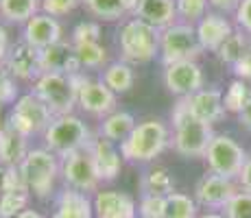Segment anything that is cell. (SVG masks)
Returning <instances> with one entry per match:
<instances>
[{
    "mask_svg": "<svg viewBox=\"0 0 251 218\" xmlns=\"http://www.w3.org/2000/svg\"><path fill=\"white\" fill-rule=\"evenodd\" d=\"M52 118H55L52 111L31 92V94H24L16 100V105H13L4 127L16 131L18 135H22V138L28 140L37 133H46V129H48V124L52 122Z\"/></svg>",
    "mask_w": 251,
    "mask_h": 218,
    "instance_id": "cell-7",
    "label": "cell"
},
{
    "mask_svg": "<svg viewBox=\"0 0 251 218\" xmlns=\"http://www.w3.org/2000/svg\"><path fill=\"white\" fill-rule=\"evenodd\" d=\"M4 68L11 72L13 79L20 81H33L35 83L44 72H42L40 64V50L33 46H28L26 42H18L9 48L7 59H4Z\"/></svg>",
    "mask_w": 251,
    "mask_h": 218,
    "instance_id": "cell-13",
    "label": "cell"
},
{
    "mask_svg": "<svg viewBox=\"0 0 251 218\" xmlns=\"http://www.w3.org/2000/svg\"><path fill=\"white\" fill-rule=\"evenodd\" d=\"M251 44L247 42V35H245V31H234L227 40L223 42V46L219 48V59L223 61V64H229V66H236L240 59H243V55L249 50Z\"/></svg>",
    "mask_w": 251,
    "mask_h": 218,
    "instance_id": "cell-29",
    "label": "cell"
},
{
    "mask_svg": "<svg viewBox=\"0 0 251 218\" xmlns=\"http://www.w3.org/2000/svg\"><path fill=\"white\" fill-rule=\"evenodd\" d=\"M164 85L171 94L192 96L203 90V72L197 61H179V64L164 66Z\"/></svg>",
    "mask_w": 251,
    "mask_h": 218,
    "instance_id": "cell-11",
    "label": "cell"
},
{
    "mask_svg": "<svg viewBox=\"0 0 251 218\" xmlns=\"http://www.w3.org/2000/svg\"><path fill=\"white\" fill-rule=\"evenodd\" d=\"M138 218H166V198L142 194L138 203Z\"/></svg>",
    "mask_w": 251,
    "mask_h": 218,
    "instance_id": "cell-35",
    "label": "cell"
},
{
    "mask_svg": "<svg viewBox=\"0 0 251 218\" xmlns=\"http://www.w3.org/2000/svg\"><path fill=\"white\" fill-rule=\"evenodd\" d=\"M79 4H83V0H42V11L52 18H59L68 16Z\"/></svg>",
    "mask_w": 251,
    "mask_h": 218,
    "instance_id": "cell-39",
    "label": "cell"
},
{
    "mask_svg": "<svg viewBox=\"0 0 251 218\" xmlns=\"http://www.w3.org/2000/svg\"><path fill=\"white\" fill-rule=\"evenodd\" d=\"M234 72L238 74V79H243V81L251 79V46H249V50L243 55V59L234 66Z\"/></svg>",
    "mask_w": 251,
    "mask_h": 218,
    "instance_id": "cell-42",
    "label": "cell"
},
{
    "mask_svg": "<svg viewBox=\"0 0 251 218\" xmlns=\"http://www.w3.org/2000/svg\"><path fill=\"white\" fill-rule=\"evenodd\" d=\"M118 98L103 81H92L88 79L79 90V107L90 116H99V118H107L109 114L116 111Z\"/></svg>",
    "mask_w": 251,
    "mask_h": 218,
    "instance_id": "cell-14",
    "label": "cell"
},
{
    "mask_svg": "<svg viewBox=\"0 0 251 218\" xmlns=\"http://www.w3.org/2000/svg\"><path fill=\"white\" fill-rule=\"evenodd\" d=\"M100 37V24L99 22H81L72 31V44H88V42H99Z\"/></svg>",
    "mask_w": 251,
    "mask_h": 218,
    "instance_id": "cell-38",
    "label": "cell"
},
{
    "mask_svg": "<svg viewBox=\"0 0 251 218\" xmlns=\"http://www.w3.org/2000/svg\"><path fill=\"white\" fill-rule=\"evenodd\" d=\"M0 218H2V216H0Z\"/></svg>",
    "mask_w": 251,
    "mask_h": 218,
    "instance_id": "cell-52",
    "label": "cell"
},
{
    "mask_svg": "<svg viewBox=\"0 0 251 218\" xmlns=\"http://www.w3.org/2000/svg\"><path fill=\"white\" fill-rule=\"evenodd\" d=\"M20 170L24 174L28 192L44 201L50 196L57 177L61 174V162L48 148H31L20 164Z\"/></svg>",
    "mask_w": 251,
    "mask_h": 218,
    "instance_id": "cell-6",
    "label": "cell"
},
{
    "mask_svg": "<svg viewBox=\"0 0 251 218\" xmlns=\"http://www.w3.org/2000/svg\"><path fill=\"white\" fill-rule=\"evenodd\" d=\"M16 218H44L40 214V212L37 210H33V207H28V210H24V212H20V214H18Z\"/></svg>",
    "mask_w": 251,
    "mask_h": 218,
    "instance_id": "cell-47",
    "label": "cell"
},
{
    "mask_svg": "<svg viewBox=\"0 0 251 218\" xmlns=\"http://www.w3.org/2000/svg\"><path fill=\"white\" fill-rule=\"evenodd\" d=\"M61 24L57 18L48 16V13H37L35 18H31L22 28V42H26L28 46L37 48V50H44V48L52 46V44H59L61 37Z\"/></svg>",
    "mask_w": 251,
    "mask_h": 218,
    "instance_id": "cell-16",
    "label": "cell"
},
{
    "mask_svg": "<svg viewBox=\"0 0 251 218\" xmlns=\"http://www.w3.org/2000/svg\"><path fill=\"white\" fill-rule=\"evenodd\" d=\"M166 218H197V201L181 192L166 196Z\"/></svg>",
    "mask_w": 251,
    "mask_h": 218,
    "instance_id": "cell-33",
    "label": "cell"
},
{
    "mask_svg": "<svg viewBox=\"0 0 251 218\" xmlns=\"http://www.w3.org/2000/svg\"><path fill=\"white\" fill-rule=\"evenodd\" d=\"M133 129H136V118H133L129 111H118L116 109L114 114H109L107 118L100 120L99 133H100V138L109 140V142L123 144L125 140L131 135Z\"/></svg>",
    "mask_w": 251,
    "mask_h": 218,
    "instance_id": "cell-24",
    "label": "cell"
},
{
    "mask_svg": "<svg viewBox=\"0 0 251 218\" xmlns=\"http://www.w3.org/2000/svg\"><path fill=\"white\" fill-rule=\"evenodd\" d=\"M61 162V179L64 183L70 188V190L83 192V194H90V192H99L100 179L99 172H96L94 166V155H92V148H81V151H75L66 157H59Z\"/></svg>",
    "mask_w": 251,
    "mask_h": 218,
    "instance_id": "cell-10",
    "label": "cell"
},
{
    "mask_svg": "<svg viewBox=\"0 0 251 218\" xmlns=\"http://www.w3.org/2000/svg\"><path fill=\"white\" fill-rule=\"evenodd\" d=\"M238 122H240V127H243V129L251 131V103L238 114Z\"/></svg>",
    "mask_w": 251,
    "mask_h": 218,
    "instance_id": "cell-46",
    "label": "cell"
},
{
    "mask_svg": "<svg viewBox=\"0 0 251 218\" xmlns=\"http://www.w3.org/2000/svg\"><path fill=\"white\" fill-rule=\"evenodd\" d=\"M2 188H4V168L0 166V194H2Z\"/></svg>",
    "mask_w": 251,
    "mask_h": 218,
    "instance_id": "cell-50",
    "label": "cell"
},
{
    "mask_svg": "<svg viewBox=\"0 0 251 218\" xmlns=\"http://www.w3.org/2000/svg\"><path fill=\"white\" fill-rule=\"evenodd\" d=\"M50 218H94L92 198L88 194H83V192L66 188V190L57 196L55 214Z\"/></svg>",
    "mask_w": 251,
    "mask_h": 218,
    "instance_id": "cell-22",
    "label": "cell"
},
{
    "mask_svg": "<svg viewBox=\"0 0 251 218\" xmlns=\"http://www.w3.org/2000/svg\"><path fill=\"white\" fill-rule=\"evenodd\" d=\"M240 2L243 0H210V4L214 9H219V11H234V13L240 7Z\"/></svg>",
    "mask_w": 251,
    "mask_h": 218,
    "instance_id": "cell-43",
    "label": "cell"
},
{
    "mask_svg": "<svg viewBox=\"0 0 251 218\" xmlns=\"http://www.w3.org/2000/svg\"><path fill=\"white\" fill-rule=\"evenodd\" d=\"M40 64H42V72H59V74H76V72H81V64L75 55V46L64 40L40 50Z\"/></svg>",
    "mask_w": 251,
    "mask_h": 218,
    "instance_id": "cell-17",
    "label": "cell"
},
{
    "mask_svg": "<svg viewBox=\"0 0 251 218\" xmlns=\"http://www.w3.org/2000/svg\"><path fill=\"white\" fill-rule=\"evenodd\" d=\"M133 18L151 24L157 31H164L179 20L175 0H140L136 11H133Z\"/></svg>",
    "mask_w": 251,
    "mask_h": 218,
    "instance_id": "cell-19",
    "label": "cell"
},
{
    "mask_svg": "<svg viewBox=\"0 0 251 218\" xmlns=\"http://www.w3.org/2000/svg\"><path fill=\"white\" fill-rule=\"evenodd\" d=\"M9 37H7V28L0 24V64H4L7 59V52H9Z\"/></svg>",
    "mask_w": 251,
    "mask_h": 218,
    "instance_id": "cell-45",
    "label": "cell"
},
{
    "mask_svg": "<svg viewBox=\"0 0 251 218\" xmlns=\"http://www.w3.org/2000/svg\"><path fill=\"white\" fill-rule=\"evenodd\" d=\"M75 46V44H72ZM75 55L79 59L81 68H103L107 61V50L100 42H88V44H76Z\"/></svg>",
    "mask_w": 251,
    "mask_h": 218,
    "instance_id": "cell-32",
    "label": "cell"
},
{
    "mask_svg": "<svg viewBox=\"0 0 251 218\" xmlns=\"http://www.w3.org/2000/svg\"><path fill=\"white\" fill-rule=\"evenodd\" d=\"M247 159L249 157L245 153V148L236 140H231L229 135H214L205 153V162L210 172L227 179H238Z\"/></svg>",
    "mask_w": 251,
    "mask_h": 218,
    "instance_id": "cell-9",
    "label": "cell"
},
{
    "mask_svg": "<svg viewBox=\"0 0 251 218\" xmlns=\"http://www.w3.org/2000/svg\"><path fill=\"white\" fill-rule=\"evenodd\" d=\"M0 129H4V124H2V114H0Z\"/></svg>",
    "mask_w": 251,
    "mask_h": 218,
    "instance_id": "cell-51",
    "label": "cell"
},
{
    "mask_svg": "<svg viewBox=\"0 0 251 218\" xmlns=\"http://www.w3.org/2000/svg\"><path fill=\"white\" fill-rule=\"evenodd\" d=\"M100 81L118 96L133 87V83H136V72H133V68L127 61H114V64L105 66Z\"/></svg>",
    "mask_w": 251,
    "mask_h": 218,
    "instance_id": "cell-25",
    "label": "cell"
},
{
    "mask_svg": "<svg viewBox=\"0 0 251 218\" xmlns=\"http://www.w3.org/2000/svg\"><path fill=\"white\" fill-rule=\"evenodd\" d=\"M168 142H171V129L166 127V122L151 118L136 124L131 135L120 144V155L131 164H147L160 157Z\"/></svg>",
    "mask_w": 251,
    "mask_h": 218,
    "instance_id": "cell-3",
    "label": "cell"
},
{
    "mask_svg": "<svg viewBox=\"0 0 251 218\" xmlns=\"http://www.w3.org/2000/svg\"><path fill=\"white\" fill-rule=\"evenodd\" d=\"M195 28H197V37H199L201 48L203 50H214V52L234 33L229 20L225 16H221V13H207Z\"/></svg>",
    "mask_w": 251,
    "mask_h": 218,
    "instance_id": "cell-20",
    "label": "cell"
},
{
    "mask_svg": "<svg viewBox=\"0 0 251 218\" xmlns=\"http://www.w3.org/2000/svg\"><path fill=\"white\" fill-rule=\"evenodd\" d=\"M118 46L123 52V61L147 64V61L155 59V55L160 52V31L138 18H131L120 28Z\"/></svg>",
    "mask_w": 251,
    "mask_h": 218,
    "instance_id": "cell-5",
    "label": "cell"
},
{
    "mask_svg": "<svg viewBox=\"0 0 251 218\" xmlns=\"http://www.w3.org/2000/svg\"><path fill=\"white\" fill-rule=\"evenodd\" d=\"M88 81L83 72L76 74H59V72H44L33 83V94L52 111V116H68L75 105H79V90Z\"/></svg>",
    "mask_w": 251,
    "mask_h": 218,
    "instance_id": "cell-2",
    "label": "cell"
},
{
    "mask_svg": "<svg viewBox=\"0 0 251 218\" xmlns=\"http://www.w3.org/2000/svg\"><path fill=\"white\" fill-rule=\"evenodd\" d=\"M173 120V148L175 153H179L181 157H205L207 146H210L214 131L212 124L199 120L190 111V103L188 96L177 100V105L173 107L171 114Z\"/></svg>",
    "mask_w": 251,
    "mask_h": 218,
    "instance_id": "cell-1",
    "label": "cell"
},
{
    "mask_svg": "<svg viewBox=\"0 0 251 218\" xmlns=\"http://www.w3.org/2000/svg\"><path fill=\"white\" fill-rule=\"evenodd\" d=\"M90 148H92V155H94V166H96V172H99L100 183L114 181L120 174V168H123L120 148H116V144L105 138H96Z\"/></svg>",
    "mask_w": 251,
    "mask_h": 218,
    "instance_id": "cell-18",
    "label": "cell"
},
{
    "mask_svg": "<svg viewBox=\"0 0 251 218\" xmlns=\"http://www.w3.org/2000/svg\"><path fill=\"white\" fill-rule=\"evenodd\" d=\"M177 18L183 24H199L207 16V4L210 0H175Z\"/></svg>",
    "mask_w": 251,
    "mask_h": 218,
    "instance_id": "cell-34",
    "label": "cell"
},
{
    "mask_svg": "<svg viewBox=\"0 0 251 218\" xmlns=\"http://www.w3.org/2000/svg\"><path fill=\"white\" fill-rule=\"evenodd\" d=\"M9 190H28L20 166L4 168V188H2V192H9Z\"/></svg>",
    "mask_w": 251,
    "mask_h": 218,
    "instance_id": "cell-40",
    "label": "cell"
},
{
    "mask_svg": "<svg viewBox=\"0 0 251 218\" xmlns=\"http://www.w3.org/2000/svg\"><path fill=\"white\" fill-rule=\"evenodd\" d=\"M140 190L142 194H153V196H164L175 192V181H173L171 172L166 168H151L142 174L140 179Z\"/></svg>",
    "mask_w": 251,
    "mask_h": 218,
    "instance_id": "cell-27",
    "label": "cell"
},
{
    "mask_svg": "<svg viewBox=\"0 0 251 218\" xmlns=\"http://www.w3.org/2000/svg\"><path fill=\"white\" fill-rule=\"evenodd\" d=\"M94 218H138V203L131 194L120 190L96 192L92 198Z\"/></svg>",
    "mask_w": 251,
    "mask_h": 218,
    "instance_id": "cell-15",
    "label": "cell"
},
{
    "mask_svg": "<svg viewBox=\"0 0 251 218\" xmlns=\"http://www.w3.org/2000/svg\"><path fill=\"white\" fill-rule=\"evenodd\" d=\"M28 151L31 148L26 146V138H22L7 127L0 129V166L2 168L20 166Z\"/></svg>",
    "mask_w": 251,
    "mask_h": 218,
    "instance_id": "cell-23",
    "label": "cell"
},
{
    "mask_svg": "<svg viewBox=\"0 0 251 218\" xmlns=\"http://www.w3.org/2000/svg\"><path fill=\"white\" fill-rule=\"evenodd\" d=\"M238 181H240V186H243L245 192H251V157L247 159V164H245V168H243V172H240Z\"/></svg>",
    "mask_w": 251,
    "mask_h": 218,
    "instance_id": "cell-44",
    "label": "cell"
},
{
    "mask_svg": "<svg viewBox=\"0 0 251 218\" xmlns=\"http://www.w3.org/2000/svg\"><path fill=\"white\" fill-rule=\"evenodd\" d=\"M138 2H140V0H125V4H127V13H131V16H133V11H136Z\"/></svg>",
    "mask_w": 251,
    "mask_h": 218,
    "instance_id": "cell-48",
    "label": "cell"
},
{
    "mask_svg": "<svg viewBox=\"0 0 251 218\" xmlns=\"http://www.w3.org/2000/svg\"><path fill=\"white\" fill-rule=\"evenodd\" d=\"M18 96V85L16 79L11 76V72L0 64V105H16Z\"/></svg>",
    "mask_w": 251,
    "mask_h": 218,
    "instance_id": "cell-37",
    "label": "cell"
},
{
    "mask_svg": "<svg viewBox=\"0 0 251 218\" xmlns=\"http://www.w3.org/2000/svg\"><path fill=\"white\" fill-rule=\"evenodd\" d=\"M31 192L28 190H9L0 194V216L2 218H16L20 212L28 210L31 203Z\"/></svg>",
    "mask_w": 251,
    "mask_h": 218,
    "instance_id": "cell-31",
    "label": "cell"
},
{
    "mask_svg": "<svg viewBox=\"0 0 251 218\" xmlns=\"http://www.w3.org/2000/svg\"><path fill=\"white\" fill-rule=\"evenodd\" d=\"M203 52L197 37V28L192 24L177 22L160 31V55L164 66L179 64V61H197Z\"/></svg>",
    "mask_w": 251,
    "mask_h": 218,
    "instance_id": "cell-8",
    "label": "cell"
},
{
    "mask_svg": "<svg viewBox=\"0 0 251 218\" xmlns=\"http://www.w3.org/2000/svg\"><path fill=\"white\" fill-rule=\"evenodd\" d=\"M227 218H251V192H238L223 210Z\"/></svg>",
    "mask_w": 251,
    "mask_h": 218,
    "instance_id": "cell-36",
    "label": "cell"
},
{
    "mask_svg": "<svg viewBox=\"0 0 251 218\" xmlns=\"http://www.w3.org/2000/svg\"><path fill=\"white\" fill-rule=\"evenodd\" d=\"M42 9V0H0V18L13 24H26Z\"/></svg>",
    "mask_w": 251,
    "mask_h": 218,
    "instance_id": "cell-26",
    "label": "cell"
},
{
    "mask_svg": "<svg viewBox=\"0 0 251 218\" xmlns=\"http://www.w3.org/2000/svg\"><path fill=\"white\" fill-rule=\"evenodd\" d=\"M197 218H227V216H225V214H214V212H207V214H201Z\"/></svg>",
    "mask_w": 251,
    "mask_h": 218,
    "instance_id": "cell-49",
    "label": "cell"
},
{
    "mask_svg": "<svg viewBox=\"0 0 251 218\" xmlns=\"http://www.w3.org/2000/svg\"><path fill=\"white\" fill-rule=\"evenodd\" d=\"M236 194H238V190H236L234 179L210 172L197 183L195 201L199 203V205L207 207V210H225L227 203Z\"/></svg>",
    "mask_w": 251,
    "mask_h": 218,
    "instance_id": "cell-12",
    "label": "cell"
},
{
    "mask_svg": "<svg viewBox=\"0 0 251 218\" xmlns=\"http://www.w3.org/2000/svg\"><path fill=\"white\" fill-rule=\"evenodd\" d=\"M46 148L52 151L57 157H66V155L81 151V148L92 146V133L88 124L75 114L68 116H55L52 122L48 124L44 133Z\"/></svg>",
    "mask_w": 251,
    "mask_h": 218,
    "instance_id": "cell-4",
    "label": "cell"
},
{
    "mask_svg": "<svg viewBox=\"0 0 251 218\" xmlns=\"http://www.w3.org/2000/svg\"><path fill=\"white\" fill-rule=\"evenodd\" d=\"M236 22L245 33L251 35V0H243L240 7L236 9Z\"/></svg>",
    "mask_w": 251,
    "mask_h": 218,
    "instance_id": "cell-41",
    "label": "cell"
},
{
    "mask_svg": "<svg viewBox=\"0 0 251 218\" xmlns=\"http://www.w3.org/2000/svg\"><path fill=\"white\" fill-rule=\"evenodd\" d=\"M188 103H190V111L197 116L199 120H203L207 124L219 122L225 116V100H223V92L221 90H199L197 94L188 96Z\"/></svg>",
    "mask_w": 251,
    "mask_h": 218,
    "instance_id": "cell-21",
    "label": "cell"
},
{
    "mask_svg": "<svg viewBox=\"0 0 251 218\" xmlns=\"http://www.w3.org/2000/svg\"><path fill=\"white\" fill-rule=\"evenodd\" d=\"M83 4L90 11V16H94L96 20L103 22H114L120 20L123 16H127L125 0H83Z\"/></svg>",
    "mask_w": 251,
    "mask_h": 218,
    "instance_id": "cell-28",
    "label": "cell"
},
{
    "mask_svg": "<svg viewBox=\"0 0 251 218\" xmlns=\"http://www.w3.org/2000/svg\"><path fill=\"white\" fill-rule=\"evenodd\" d=\"M223 100H225V111L240 114L251 103V87L247 85V81H243V79L231 81L227 92L223 94Z\"/></svg>",
    "mask_w": 251,
    "mask_h": 218,
    "instance_id": "cell-30",
    "label": "cell"
}]
</instances>
